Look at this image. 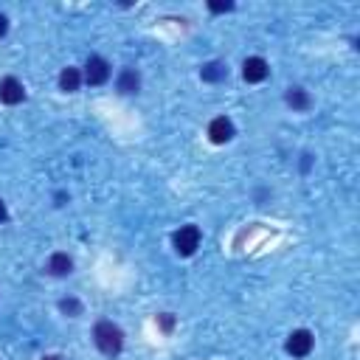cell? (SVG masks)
I'll use <instances>...</instances> for the list:
<instances>
[{
    "instance_id": "cell-1",
    "label": "cell",
    "mask_w": 360,
    "mask_h": 360,
    "mask_svg": "<svg viewBox=\"0 0 360 360\" xmlns=\"http://www.w3.org/2000/svg\"><path fill=\"white\" fill-rule=\"evenodd\" d=\"M93 341H96V346L105 352V354H118L121 352V346H124V332L113 324V321H99L96 324V330H93Z\"/></svg>"
},
{
    "instance_id": "cell-2",
    "label": "cell",
    "mask_w": 360,
    "mask_h": 360,
    "mask_svg": "<svg viewBox=\"0 0 360 360\" xmlns=\"http://www.w3.org/2000/svg\"><path fill=\"white\" fill-rule=\"evenodd\" d=\"M200 248V228L197 225H183L177 234H174V251L180 256H192Z\"/></svg>"
},
{
    "instance_id": "cell-3",
    "label": "cell",
    "mask_w": 360,
    "mask_h": 360,
    "mask_svg": "<svg viewBox=\"0 0 360 360\" xmlns=\"http://www.w3.org/2000/svg\"><path fill=\"white\" fill-rule=\"evenodd\" d=\"M26 99V87L20 79L15 76H6L3 82H0V102L3 105H20Z\"/></svg>"
},
{
    "instance_id": "cell-4",
    "label": "cell",
    "mask_w": 360,
    "mask_h": 360,
    "mask_svg": "<svg viewBox=\"0 0 360 360\" xmlns=\"http://www.w3.org/2000/svg\"><path fill=\"white\" fill-rule=\"evenodd\" d=\"M84 79H87V84H105V82L110 79V65H107V60L90 57L87 65H84Z\"/></svg>"
},
{
    "instance_id": "cell-5",
    "label": "cell",
    "mask_w": 360,
    "mask_h": 360,
    "mask_svg": "<svg viewBox=\"0 0 360 360\" xmlns=\"http://www.w3.org/2000/svg\"><path fill=\"white\" fill-rule=\"evenodd\" d=\"M208 138H211L214 144H228V141L234 138V124H231V118H225V116L214 118V121L208 124Z\"/></svg>"
},
{
    "instance_id": "cell-6",
    "label": "cell",
    "mask_w": 360,
    "mask_h": 360,
    "mask_svg": "<svg viewBox=\"0 0 360 360\" xmlns=\"http://www.w3.org/2000/svg\"><path fill=\"white\" fill-rule=\"evenodd\" d=\"M312 335L307 332V330H296L290 338H287V352L293 354V357H307L309 352H312Z\"/></svg>"
},
{
    "instance_id": "cell-7",
    "label": "cell",
    "mask_w": 360,
    "mask_h": 360,
    "mask_svg": "<svg viewBox=\"0 0 360 360\" xmlns=\"http://www.w3.org/2000/svg\"><path fill=\"white\" fill-rule=\"evenodd\" d=\"M267 73H270V68H267V62H264L262 57H248L245 65H242V76H245V82H264Z\"/></svg>"
},
{
    "instance_id": "cell-8",
    "label": "cell",
    "mask_w": 360,
    "mask_h": 360,
    "mask_svg": "<svg viewBox=\"0 0 360 360\" xmlns=\"http://www.w3.org/2000/svg\"><path fill=\"white\" fill-rule=\"evenodd\" d=\"M138 87H141V76L135 68H124L121 76H118V90L121 93H138Z\"/></svg>"
},
{
    "instance_id": "cell-9",
    "label": "cell",
    "mask_w": 360,
    "mask_h": 360,
    "mask_svg": "<svg viewBox=\"0 0 360 360\" xmlns=\"http://www.w3.org/2000/svg\"><path fill=\"white\" fill-rule=\"evenodd\" d=\"M71 270H73V259L68 253H54L48 259V273L51 276H68Z\"/></svg>"
},
{
    "instance_id": "cell-10",
    "label": "cell",
    "mask_w": 360,
    "mask_h": 360,
    "mask_svg": "<svg viewBox=\"0 0 360 360\" xmlns=\"http://www.w3.org/2000/svg\"><path fill=\"white\" fill-rule=\"evenodd\" d=\"M287 105H290L293 110H309L312 99H309V93H307L304 87H290V90H287Z\"/></svg>"
},
{
    "instance_id": "cell-11",
    "label": "cell",
    "mask_w": 360,
    "mask_h": 360,
    "mask_svg": "<svg viewBox=\"0 0 360 360\" xmlns=\"http://www.w3.org/2000/svg\"><path fill=\"white\" fill-rule=\"evenodd\" d=\"M79 84H82V76H79L76 68H65V71L60 73V87L65 90V93H76Z\"/></svg>"
},
{
    "instance_id": "cell-12",
    "label": "cell",
    "mask_w": 360,
    "mask_h": 360,
    "mask_svg": "<svg viewBox=\"0 0 360 360\" xmlns=\"http://www.w3.org/2000/svg\"><path fill=\"white\" fill-rule=\"evenodd\" d=\"M200 76H203V82H222L225 76H228V68H225L222 62H208V65L200 68Z\"/></svg>"
},
{
    "instance_id": "cell-13",
    "label": "cell",
    "mask_w": 360,
    "mask_h": 360,
    "mask_svg": "<svg viewBox=\"0 0 360 360\" xmlns=\"http://www.w3.org/2000/svg\"><path fill=\"white\" fill-rule=\"evenodd\" d=\"M60 309L62 312H68V315H79V301H73V298H65V301H60Z\"/></svg>"
},
{
    "instance_id": "cell-14",
    "label": "cell",
    "mask_w": 360,
    "mask_h": 360,
    "mask_svg": "<svg viewBox=\"0 0 360 360\" xmlns=\"http://www.w3.org/2000/svg\"><path fill=\"white\" fill-rule=\"evenodd\" d=\"M208 9H211L214 15H219V12H228V9H234V3H231V0H225V3H208Z\"/></svg>"
},
{
    "instance_id": "cell-15",
    "label": "cell",
    "mask_w": 360,
    "mask_h": 360,
    "mask_svg": "<svg viewBox=\"0 0 360 360\" xmlns=\"http://www.w3.org/2000/svg\"><path fill=\"white\" fill-rule=\"evenodd\" d=\"M172 324H174V318H172L169 312H163V315H161V327H163V330L169 332V330H172Z\"/></svg>"
},
{
    "instance_id": "cell-16",
    "label": "cell",
    "mask_w": 360,
    "mask_h": 360,
    "mask_svg": "<svg viewBox=\"0 0 360 360\" xmlns=\"http://www.w3.org/2000/svg\"><path fill=\"white\" fill-rule=\"evenodd\" d=\"M6 31H9V20L0 15V37H6Z\"/></svg>"
},
{
    "instance_id": "cell-17",
    "label": "cell",
    "mask_w": 360,
    "mask_h": 360,
    "mask_svg": "<svg viewBox=\"0 0 360 360\" xmlns=\"http://www.w3.org/2000/svg\"><path fill=\"white\" fill-rule=\"evenodd\" d=\"M6 219V206H3V200H0V222Z\"/></svg>"
},
{
    "instance_id": "cell-18",
    "label": "cell",
    "mask_w": 360,
    "mask_h": 360,
    "mask_svg": "<svg viewBox=\"0 0 360 360\" xmlns=\"http://www.w3.org/2000/svg\"><path fill=\"white\" fill-rule=\"evenodd\" d=\"M45 360H62V357H57V354H51V357H45Z\"/></svg>"
}]
</instances>
